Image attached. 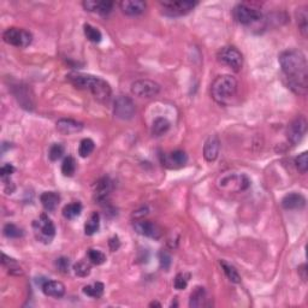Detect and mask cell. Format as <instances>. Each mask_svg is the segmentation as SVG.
Segmentation results:
<instances>
[{
	"label": "cell",
	"mask_w": 308,
	"mask_h": 308,
	"mask_svg": "<svg viewBox=\"0 0 308 308\" xmlns=\"http://www.w3.org/2000/svg\"><path fill=\"white\" fill-rule=\"evenodd\" d=\"M278 60L289 88L298 95H306L308 91V64L303 52L300 50L283 51L279 54Z\"/></svg>",
	"instance_id": "1"
},
{
	"label": "cell",
	"mask_w": 308,
	"mask_h": 308,
	"mask_svg": "<svg viewBox=\"0 0 308 308\" xmlns=\"http://www.w3.org/2000/svg\"><path fill=\"white\" fill-rule=\"evenodd\" d=\"M66 77L67 81L75 86L77 89H88L95 99L101 103H107L110 100L112 89H111L110 83L100 77L80 72H71Z\"/></svg>",
	"instance_id": "2"
},
{
	"label": "cell",
	"mask_w": 308,
	"mask_h": 308,
	"mask_svg": "<svg viewBox=\"0 0 308 308\" xmlns=\"http://www.w3.org/2000/svg\"><path fill=\"white\" fill-rule=\"evenodd\" d=\"M239 83L235 77L230 75L218 76L211 86V94L215 103L227 106L237 95Z\"/></svg>",
	"instance_id": "3"
},
{
	"label": "cell",
	"mask_w": 308,
	"mask_h": 308,
	"mask_svg": "<svg viewBox=\"0 0 308 308\" xmlns=\"http://www.w3.org/2000/svg\"><path fill=\"white\" fill-rule=\"evenodd\" d=\"M33 230L36 240L48 245L55 236V226L47 214L42 213L36 220L33 221Z\"/></svg>",
	"instance_id": "4"
},
{
	"label": "cell",
	"mask_w": 308,
	"mask_h": 308,
	"mask_svg": "<svg viewBox=\"0 0 308 308\" xmlns=\"http://www.w3.org/2000/svg\"><path fill=\"white\" fill-rule=\"evenodd\" d=\"M3 40H4L6 44L15 46V47L26 48L32 44L33 35L32 33L23 29V28L11 27L8 28V29L3 33Z\"/></svg>",
	"instance_id": "5"
},
{
	"label": "cell",
	"mask_w": 308,
	"mask_h": 308,
	"mask_svg": "<svg viewBox=\"0 0 308 308\" xmlns=\"http://www.w3.org/2000/svg\"><path fill=\"white\" fill-rule=\"evenodd\" d=\"M218 60L236 72H239L243 66V55L234 46H225L220 48L218 52Z\"/></svg>",
	"instance_id": "6"
},
{
	"label": "cell",
	"mask_w": 308,
	"mask_h": 308,
	"mask_svg": "<svg viewBox=\"0 0 308 308\" xmlns=\"http://www.w3.org/2000/svg\"><path fill=\"white\" fill-rule=\"evenodd\" d=\"M198 5L196 2L190 0H178V2H160L163 14L170 17H180L189 14L195 6Z\"/></svg>",
	"instance_id": "7"
},
{
	"label": "cell",
	"mask_w": 308,
	"mask_h": 308,
	"mask_svg": "<svg viewBox=\"0 0 308 308\" xmlns=\"http://www.w3.org/2000/svg\"><path fill=\"white\" fill-rule=\"evenodd\" d=\"M233 16L239 23L248 26V24L259 22L263 18V14L257 9L246 4H237L233 9Z\"/></svg>",
	"instance_id": "8"
},
{
	"label": "cell",
	"mask_w": 308,
	"mask_h": 308,
	"mask_svg": "<svg viewBox=\"0 0 308 308\" xmlns=\"http://www.w3.org/2000/svg\"><path fill=\"white\" fill-rule=\"evenodd\" d=\"M113 113L117 118L122 121H129L136 113V107H135L134 101L127 95H119L113 103Z\"/></svg>",
	"instance_id": "9"
},
{
	"label": "cell",
	"mask_w": 308,
	"mask_h": 308,
	"mask_svg": "<svg viewBox=\"0 0 308 308\" xmlns=\"http://www.w3.org/2000/svg\"><path fill=\"white\" fill-rule=\"evenodd\" d=\"M160 85L153 80L141 79L131 85V93L138 98H154L159 94Z\"/></svg>",
	"instance_id": "10"
},
{
	"label": "cell",
	"mask_w": 308,
	"mask_h": 308,
	"mask_svg": "<svg viewBox=\"0 0 308 308\" xmlns=\"http://www.w3.org/2000/svg\"><path fill=\"white\" fill-rule=\"evenodd\" d=\"M221 189H229L234 192H243L249 187L251 182L246 175H235L227 174L220 177V181L218 182Z\"/></svg>",
	"instance_id": "11"
},
{
	"label": "cell",
	"mask_w": 308,
	"mask_h": 308,
	"mask_svg": "<svg viewBox=\"0 0 308 308\" xmlns=\"http://www.w3.org/2000/svg\"><path fill=\"white\" fill-rule=\"evenodd\" d=\"M307 119L303 116H298L292 121L290 124L288 125L286 129V134H288L289 141L292 144H297L298 142L302 141L307 132Z\"/></svg>",
	"instance_id": "12"
},
{
	"label": "cell",
	"mask_w": 308,
	"mask_h": 308,
	"mask_svg": "<svg viewBox=\"0 0 308 308\" xmlns=\"http://www.w3.org/2000/svg\"><path fill=\"white\" fill-rule=\"evenodd\" d=\"M162 164L168 169H180L188 162L187 154L183 150H175V152L162 154Z\"/></svg>",
	"instance_id": "13"
},
{
	"label": "cell",
	"mask_w": 308,
	"mask_h": 308,
	"mask_svg": "<svg viewBox=\"0 0 308 308\" xmlns=\"http://www.w3.org/2000/svg\"><path fill=\"white\" fill-rule=\"evenodd\" d=\"M134 229L140 235L150 237V239L158 240L162 236V231L157 224L149 220H137L134 223Z\"/></svg>",
	"instance_id": "14"
},
{
	"label": "cell",
	"mask_w": 308,
	"mask_h": 308,
	"mask_svg": "<svg viewBox=\"0 0 308 308\" xmlns=\"http://www.w3.org/2000/svg\"><path fill=\"white\" fill-rule=\"evenodd\" d=\"M220 152V140L217 135H211L204 144V157L208 163L214 162Z\"/></svg>",
	"instance_id": "15"
},
{
	"label": "cell",
	"mask_w": 308,
	"mask_h": 308,
	"mask_svg": "<svg viewBox=\"0 0 308 308\" xmlns=\"http://www.w3.org/2000/svg\"><path fill=\"white\" fill-rule=\"evenodd\" d=\"M55 128L61 135H73L83 130V124L71 118H61L57 122Z\"/></svg>",
	"instance_id": "16"
},
{
	"label": "cell",
	"mask_w": 308,
	"mask_h": 308,
	"mask_svg": "<svg viewBox=\"0 0 308 308\" xmlns=\"http://www.w3.org/2000/svg\"><path fill=\"white\" fill-rule=\"evenodd\" d=\"M119 8H121L123 14L128 15V16H138V15L143 14L147 5L142 0H123L119 3Z\"/></svg>",
	"instance_id": "17"
},
{
	"label": "cell",
	"mask_w": 308,
	"mask_h": 308,
	"mask_svg": "<svg viewBox=\"0 0 308 308\" xmlns=\"http://www.w3.org/2000/svg\"><path fill=\"white\" fill-rule=\"evenodd\" d=\"M307 200L302 194L291 193L285 195L282 200V206L284 209L292 211V209H302L306 207Z\"/></svg>",
	"instance_id": "18"
},
{
	"label": "cell",
	"mask_w": 308,
	"mask_h": 308,
	"mask_svg": "<svg viewBox=\"0 0 308 308\" xmlns=\"http://www.w3.org/2000/svg\"><path fill=\"white\" fill-rule=\"evenodd\" d=\"M113 3L112 2H95V0H85L82 3V6L85 8L86 11H91V12H98V14L103 15H109L113 9Z\"/></svg>",
	"instance_id": "19"
},
{
	"label": "cell",
	"mask_w": 308,
	"mask_h": 308,
	"mask_svg": "<svg viewBox=\"0 0 308 308\" xmlns=\"http://www.w3.org/2000/svg\"><path fill=\"white\" fill-rule=\"evenodd\" d=\"M111 190H112V182L109 177H103L95 184L94 189V199L97 201L103 202L110 195Z\"/></svg>",
	"instance_id": "20"
},
{
	"label": "cell",
	"mask_w": 308,
	"mask_h": 308,
	"mask_svg": "<svg viewBox=\"0 0 308 308\" xmlns=\"http://www.w3.org/2000/svg\"><path fill=\"white\" fill-rule=\"evenodd\" d=\"M42 291L46 296L60 298L65 295V285L58 281H46L42 284Z\"/></svg>",
	"instance_id": "21"
},
{
	"label": "cell",
	"mask_w": 308,
	"mask_h": 308,
	"mask_svg": "<svg viewBox=\"0 0 308 308\" xmlns=\"http://www.w3.org/2000/svg\"><path fill=\"white\" fill-rule=\"evenodd\" d=\"M40 201H41L46 211L54 212L58 206H59L60 195L55 192H45L40 196Z\"/></svg>",
	"instance_id": "22"
},
{
	"label": "cell",
	"mask_w": 308,
	"mask_h": 308,
	"mask_svg": "<svg viewBox=\"0 0 308 308\" xmlns=\"http://www.w3.org/2000/svg\"><path fill=\"white\" fill-rule=\"evenodd\" d=\"M206 300H207V295L204 286H195L194 290L190 294L189 298V307L192 308H201L206 306Z\"/></svg>",
	"instance_id": "23"
},
{
	"label": "cell",
	"mask_w": 308,
	"mask_h": 308,
	"mask_svg": "<svg viewBox=\"0 0 308 308\" xmlns=\"http://www.w3.org/2000/svg\"><path fill=\"white\" fill-rule=\"evenodd\" d=\"M171 124L168 119L164 118V117H158L153 121L152 124V134L153 136H162L164 135L165 132H168L169 129H170Z\"/></svg>",
	"instance_id": "24"
},
{
	"label": "cell",
	"mask_w": 308,
	"mask_h": 308,
	"mask_svg": "<svg viewBox=\"0 0 308 308\" xmlns=\"http://www.w3.org/2000/svg\"><path fill=\"white\" fill-rule=\"evenodd\" d=\"M100 227V215L97 212H93L89 215L88 220L85 224V234L88 236L94 235L95 233H98Z\"/></svg>",
	"instance_id": "25"
},
{
	"label": "cell",
	"mask_w": 308,
	"mask_h": 308,
	"mask_svg": "<svg viewBox=\"0 0 308 308\" xmlns=\"http://www.w3.org/2000/svg\"><path fill=\"white\" fill-rule=\"evenodd\" d=\"M104 290H105V286H104L103 283L95 282L94 284L83 286L82 292L85 295H87V296H89V297L100 298L104 295Z\"/></svg>",
	"instance_id": "26"
},
{
	"label": "cell",
	"mask_w": 308,
	"mask_h": 308,
	"mask_svg": "<svg viewBox=\"0 0 308 308\" xmlns=\"http://www.w3.org/2000/svg\"><path fill=\"white\" fill-rule=\"evenodd\" d=\"M2 263L6 267V269H8L10 275H15V276H22L23 275V270L21 269V266L18 265V263L16 260H15V259L8 257V255L3 253Z\"/></svg>",
	"instance_id": "27"
},
{
	"label": "cell",
	"mask_w": 308,
	"mask_h": 308,
	"mask_svg": "<svg viewBox=\"0 0 308 308\" xmlns=\"http://www.w3.org/2000/svg\"><path fill=\"white\" fill-rule=\"evenodd\" d=\"M81 212H82V205H81V202H79V201H75V202H72V204L66 205L65 207L63 208L64 218H66V219H69V220L76 219L77 217H80Z\"/></svg>",
	"instance_id": "28"
},
{
	"label": "cell",
	"mask_w": 308,
	"mask_h": 308,
	"mask_svg": "<svg viewBox=\"0 0 308 308\" xmlns=\"http://www.w3.org/2000/svg\"><path fill=\"white\" fill-rule=\"evenodd\" d=\"M83 33H85V36L91 42H94V44H99L103 39V34L98 28H95L91 24L86 23L83 26Z\"/></svg>",
	"instance_id": "29"
},
{
	"label": "cell",
	"mask_w": 308,
	"mask_h": 308,
	"mask_svg": "<svg viewBox=\"0 0 308 308\" xmlns=\"http://www.w3.org/2000/svg\"><path fill=\"white\" fill-rule=\"evenodd\" d=\"M220 265H221V267H223L224 273H225L227 279H229L231 283H236L237 284V283L241 282V277H240L235 266H233L231 264L226 263L225 260H220Z\"/></svg>",
	"instance_id": "30"
},
{
	"label": "cell",
	"mask_w": 308,
	"mask_h": 308,
	"mask_svg": "<svg viewBox=\"0 0 308 308\" xmlns=\"http://www.w3.org/2000/svg\"><path fill=\"white\" fill-rule=\"evenodd\" d=\"M77 163L76 159L73 157L69 156L64 159L63 164H61V172H63L64 176L66 177H72L76 172Z\"/></svg>",
	"instance_id": "31"
},
{
	"label": "cell",
	"mask_w": 308,
	"mask_h": 308,
	"mask_svg": "<svg viewBox=\"0 0 308 308\" xmlns=\"http://www.w3.org/2000/svg\"><path fill=\"white\" fill-rule=\"evenodd\" d=\"M297 24L300 28V32L302 33V35L306 38L307 36V30H308V24H307V8H300L297 9Z\"/></svg>",
	"instance_id": "32"
},
{
	"label": "cell",
	"mask_w": 308,
	"mask_h": 308,
	"mask_svg": "<svg viewBox=\"0 0 308 308\" xmlns=\"http://www.w3.org/2000/svg\"><path fill=\"white\" fill-rule=\"evenodd\" d=\"M94 147L95 144L93 140H91V138H83L81 142H80V147H79L80 157L86 158V157L91 156V154L93 153Z\"/></svg>",
	"instance_id": "33"
},
{
	"label": "cell",
	"mask_w": 308,
	"mask_h": 308,
	"mask_svg": "<svg viewBox=\"0 0 308 308\" xmlns=\"http://www.w3.org/2000/svg\"><path fill=\"white\" fill-rule=\"evenodd\" d=\"M91 270H92L91 264L87 263V261H85V260L79 261V263H76L75 265H73L75 275L79 277H82V278H85V277L91 275Z\"/></svg>",
	"instance_id": "34"
},
{
	"label": "cell",
	"mask_w": 308,
	"mask_h": 308,
	"mask_svg": "<svg viewBox=\"0 0 308 308\" xmlns=\"http://www.w3.org/2000/svg\"><path fill=\"white\" fill-rule=\"evenodd\" d=\"M64 153H65V147L61 143H54L52 144L50 150H48V158L52 162H57V160H59L64 156Z\"/></svg>",
	"instance_id": "35"
},
{
	"label": "cell",
	"mask_w": 308,
	"mask_h": 308,
	"mask_svg": "<svg viewBox=\"0 0 308 308\" xmlns=\"http://www.w3.org/2000/svg\"><path fill=\"white\" fill-rule=\"evenodd\" d=\"M3 234H4V236L9 237V239H18V237L23 236L22 229H20L15 224H6L4 229H3Z\"/></svg>",
	"instance_id": "36"
},
{
	"label": "cell",
	"mask_w": 308,
	"mask_h": 308,
	"mask_svg": "<svg viewBox=\"0 0 308 308\" xmlns=\"http://www.w3.org/2000/svg\"><path fill=\"white\" fill-rule=\"evenodd\" d=\"M87 255H88L89 261H91V263L94 264V265H101V264H104L105 261H106V255H105L103 252L98 251V249L91 248L88 251Z\"/></svg>",
	"instance_id": "37"
},
{
	"label": "cell",
	"mask_w": 308,
	"mask_h": 308,
	"mask_svg": "<svg viewBox=\"0 0 308 308\" xmlns=\"http://www.w3.org/2000/svg\"><path fill=\"white\" fill-rule=\"evenodd\" d=\"M295 164H296L298 171L301 174H306L308 170V153L303 152L302 154L295 158Z\"/></svg>",
	"instance_id": "38"
},
{
	"label": "cell",
	"mask_w": 308,
	"mask_h": 308,
	"mask_svg": "<svg viewBox=\"0 0 308 308\" xmlns=\"http://www.w3.org/2000/svg\"><path fill=\"white\" fill-rule=\"evenodd\" d=\"M188 281H189V275H186V273H178L175 278L174 285L177 290H184L188 285Z\"/></svg>",
	"instance_id": "39"
},
{
	"label": "cell",
	"mask_w": 308,
	"mask_h": 308,
	"mask_svg": "<svg viewBox=\"0 0 308 308\" xmlns=\"http://www.w3.org/2000/svg\"><path fill=\"white\" fill-rule=\"evenodd\" d=\"M159 263H160V267H162V269L168 271L171 266V255L169 254L166 251H160Z\"/></svg>",
	"instance_id": "40"
},
{
	"label": "cell",
	"mask_w": 308,
	"mask_h": 308,
	"mask_svg": "<svg viewBox=\"0 0 308 308\" xmlns=\"http://www.w3.org/2000/svg\"><path fill=\"white\" fill-rule=\"evenodd\" d=\"M55 267H57L58 271L63 273H69L70 271V260L65 257L58 258L55 260Z\"/></svg>",
	"instance_id": "41"
},
{
	"label": "cell",
	"mask_w": 308,
	"mask_h": 308,
	"mask_svg": "<svg viewBox=\"0 0 308 308\" xmlns=\"http://www.w3.org/2000/svg\"><path fill=\"white\" fill-rule=\"evenodd\" d=\"M15 172V168L11 164H4L0 169V176L3 180H5L6 177H10L12 174Z\"/></svg>",
	"instance_id": "42"
},
{
	"label": "cell",
	"mask_w": 308,
	"mask_h": 308,
	"mask_svg": "<svg viewBox=\"0 0 308 308\" xmlns=\"http://www.w3.org/2000/svg\"><path fill=\"white\" fill-rule=\"evenodd\" d=\"M109 247L112 252H116L118 251L119 247H121V241H119V237L115 235L112 236L111 239L109 240Z\"/></svg>",
	"instance_id": "43"
},
{
	"label": "cell",
	"mask_w": 308,
	"mask_h": 308,
	"mask_svg": "<svg viewBox=\"0 0 308 308\" xmlns=\"http://www.w3.org/2000/svg\"><path fill=\"white\" fill-rule=\"evenodd\" d=\"M306 264L301 265L300 267H298V273H301V277H302L303 281H306L307 279V276H306Z\"/></svg>",
	"instance_id": "44"
},
{
	"label": "cell",
	"mask_w": 308,
	"mask_h": 308,
	"mask_svg": "<svg viewBox=\"0 0 308 308\" xmlns=\"http://www.w3.org/2000/svg\"><path fill=\"white\" fill-rule=\"evenodd\" d=\"M150 306H157V307H160V303H158V302H153V303H150Z\"/></svg>",
	"instance_id": "45"
}]
</instances>
